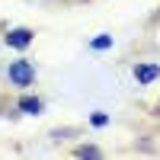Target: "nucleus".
<instances>
[{
    "mask_svg": "<svg viewBox=\"0 0 160 160\" xmlns=\"http://www.w3.org/2000/svg\"><path fill=\"white\" fill-rule=\"evenodd\" d=\"M157 77H160L157 64H135V80H138V83H154Z\"/></svg>",
    "mask_w": 160,
    "mask_h": 160,
    "instance_id": "nucleus-3",
    "label": "nucleus"
},
{
    "mask_svg": "<svg viewBox=\"0 0 160 160\" xmlns=\"http://www.w3.org/2000/svg\"><path fill=\"white\" fill-rule=\"evenodd\" d=\"M90 122L96 125V128H106V125H109V115H106V112H93V115H90Z\"/></svg>",
    "mask_w": 160,
    "mask_h": 160,
    "instance_id": "nucleus-7",
    "label": "nucleus"
},
{
    "mask_svg": "<svg viewBox=\"0 0 160 160\" xmlns=\"http://www.w3.org/2000/svg\"><path fill=\"white\" fill-rule=\"evenodd\" d=\"M32 38H35V32H32V29H26V26H16V29H10V32L3 35V42H7L10 48H19V51H22V48H29V45H32Z\"/></svg>",
    "mask_w": 160,
    "mask_h": 160,
    "instance_id": "nucleus-2",
    "label": "nucleus"
},
{
    "mask_svg": "<svg viewBox=\"0 0 160 160\" xmlns=\"http://www.w3.org/2000/svg\"><path fill=\"white\" fill-rule=\"evenodd\" d=\"M74 157H80V160L93 157V160H96V157H102V151L96 148V144H80V148H74Z\"/></svg>",
    "mask_w": 160,
    "mask_h": 160,
    "instance_id": "nucleus-5",
    "label": "nucleus"
},
{
    "mask_svg": "<svg viewBox=\"0 0 160 160\" xmlns=\"http://www.w3.org/2000/svg\"><path fill=\"white\" fill-rule=\"evenodd\" d=\"M7 77H10V83H13V87H32V80H35V68H32V61L16 58V61H10Z\"/></svg>",
    "mask_w": 160,
    "mask_h": 160,
    "instance_id": "nucleus-1",
    "label": "nucleus"
},
{
    "mask_svg": "<svg viewBox=\"0 0 160 160\" xmlns=\"http://www.w3.org/2000/svg\"><path fill=\"white\" fill-rule=\"evenodd\" d=\"M90 48H93V51H106V48H112V35H96V38L90 42Z\"/></svg>",
    "mask_w": 160,
    "mask_h": 160,
    "instance_id": "nucleus-6",
    "label": "nucleus"
},
{
    "mask_svg": "<svg viewBox=\"0 0 160 160\" xmlns=\"http://www.w3.org/2000/svg\"><path fill=\"white\" fill-rule=\"evenodd\" d=\"M16 109L26 112V115H38V112H42V99H38V96H22L16 102Z\"/></svg>",
    "mask_w": 160,
    "mask_h": 160,
    "instance_id": "nucleus-4",
    "label": "nucleus"
}]
</instances>
